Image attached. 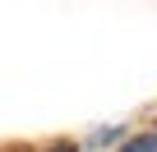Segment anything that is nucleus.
<instances>
[{
	"instance_id": "f257e3e1",
	"label": "nucleus",
	"mask_w": 157,
	"mask_h": 152,
	"mask_svg": "<svg viewBox=\"0 0 157 152\" xmlns=\"http://www.w3.org/2000/svg\"><path fill=\"white\" fill-rule=\"evenodd\" d=\"M125 152H157V134H148V138H134Z\"/></svg>"
},
{
	"instance_id": "f03ea898",
	"label": "nucleus",
	"mask_w": 157,
	"mask_h": 152,
	"mask_svg": "<svg viewBox=\"0 0 157 152\" xmlns=\"http://www.w3.org/2000/svg\"><path fill=\"white\" fill-rule=\"evenodd\" d=\"M51 152H78V147H74V143H56Z\"/></svg>"
}]
</instances>
